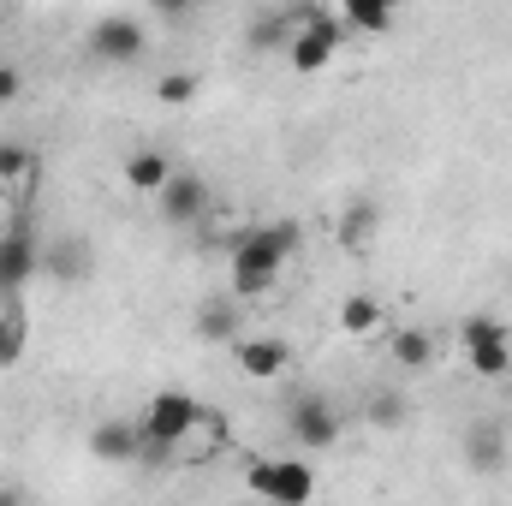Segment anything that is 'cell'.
<instances>
[{
  "mask_svg": "<svg viewBox=\"0 0 512 506\" xmlns=\"http://www.w3.org/2000/svg\"><path fill=\"white\" fill-rule=\"evenodd\" d=\"M149 12H155L161 24H179V18H191V12H197V0H149Z\"/></svg>",
  "mask_w": 512,
  "mask_h": 506,
  "instance_id": "26",
  "label": "cell"
},
{
  "mask_svg": "<svg viewBox=\"0 0 512 506\" xmlns=\"http://www.w3.org/2000/svg\"><path fill=\"white\" fill-rule=\"evenodd\" d=\"M18 96H24V78H18V66H6V60H0V108H12Z\"/></svg>",
  "mask_w": 512,
  "mask_h": 506,
  "instance_id": "27",
  "label": "cell"
},
{
  "mask_svg": "<svg viewBox=\"0 0 512 506\" xmlns=\"http://www.w3.org/2000/svg\"><path fill=\"white\" fill-rule=\"evenodd\" d=\"M286 435L304 447V453H328L340 441V411L322 399V393H304L286 405Z\"/></svg>",
  "mask_w": 512,
  "mask_h": 506,
  "instance_id": "8",
  "label": "cell"
},
{
  "mask_svg": "<svg viewBox=\"0 0 512 506\" xmlns=\"http://www.w3.org/2000/svg\"><path fill=\"white\" fill-rule=\"evenodd\" d=\"M84 48H90V60H102V66H137V60L149 54V30H143L137 18H126V12H114V18H96V24H90Z\"/></svg>",
  "mask_w": 512,
  "mask_h": 506,
  "instance_id": "6",
  "label": "cell"
},
{
  "mask_svg": "<svg viewBox=\"0 0 512 506\" xmlns=\"http://www.w3.org/2000/svg\"><path fill=\"white\" fill-rule=\"evenodd\" d=\"M90 459L137 465V459H143V423H96V429H90Z\"/></svg>",
  "mask_w": 512,
  "mask_h": 506,
  "instance_id": "11",
  "label": "cell"
},
{
  "mask_svg": "<svg viewBox=\"0 0 512 506\" xmlns=\"http://www.w3.org/2000/svg\"><path fill=\"white\" fill-rule=\"evenodd\" d=\"M304 251V221H268L245 233L233 245V262H227V280H233V298L251 304V298H268L286 274V262Z\"/></svg>",
  "mask_w": 512,
  "mask_h": 506,
  "instance_id": "1",
  "label": "cell"
},
{
  "mask_svg": "<svg viewBox=\"0 0 512 506\" xmlns=\"http://www.w3.org/2000/svg\"><path fill=\"white\" fill-rule=\"evenodd\" d=\"M42 274V245L30 227H6L0 233V298H18L30 280Z\"/></svg>",
  "mask_w": 512,
  "mask_h": 506,
  "instance_id": "9",
  "label": "cell"
},
{
  "mask_svg": "<svg viewBox=\"0 0 512 506\" xmlns=\"http://www.w3.org/2000/svg\"><path fill=\"white\" fill-rule=\"evenodd\" d=\"M459 346H465V370H471L477 381L512 376V334L495 322V316H465Z\"/></svg>",
  "mask_w": 512,
  "mask_h": 506,
  "instance_id": "5",
  "label": "cell"
},
{
  "mask_svg": "<svg viewBox=\"0 0 512 506\" xmlns=\"http://www.w3.org/2000/svg\"><path fill=\"white\" fill-rule=\"evenodd\" d=\"M42 274L78 280V274H84V245H54V251H42Z\"/></svg>",
  "mask_w": 512,
  "mask_h": 506,
  "instance_id": "23",
  "label": "cell"
},
{
  "mask_svg": "<svg viewBox=\"0 0 512 506\" xmlns=\"http://www.w3.org/2000/svg\"><path fill=\"white\" fill-rule=\"evenodd\" d=\"M233 364H239V376H251V381H280L292 370V346L280 334H239L233 340Z\"/></svg>",
  "mask_w": 512,
  "mask_h": 506,
  "instance_id": "10",
  "label": "cell"
},
{
  "mask_svg": "<svg viewBox=\"0 0 512 506\" xmlns=\"http://www.w3.org/2000/svg\"><path fill=\"white\" fill-rule=\"evenodd\" d=\"M24 352H30V316H24L18 298H6V310H0V370H18Z\"/></svg>",
  "mask_w": 512,
  "mask_h": 506,
  "instance_id": "16",
  "label": "cell"
},
{
  "mask_svg": "<svg viewBox=\"0 0 512 506\" xmlns=\"http://www.w3.org/2000/svg\"><path fill=\"white\" fill-rule=\"evenodd\" d=\"M191 441H203V447L215 453V447L227 441V417H221V411H209V405H197V423H191Z\"/></svg>",
  "mask_w": 512,
  "mask_h": 506,
  "instance_id": "25",
  "label": "cell"
},
{
  "mask_svg": "<svg viewBox=\"0 0 512 506\" xmlns=\"http://www.w3.org/2000/svg\"><path fill=\"white\" fill-rule=\"evenodd\" d=\"M30 173H36V155L6 137V143H0V185H18V179H30Z\"/></svg>",
  "mask_w": 512,
  "mask_h": 506,
  "instance_id": "22",
  "label": "cell"
},
{
  "mask_svg": "<svg viewBox=\"0 0 512 506\" xmlns=\"http://www.w3.org/2000/svg\"><path fill=\"white\" fill-rule=\"evenodd\" d=\"M155 215H161V227H197V221H209V179L173 167L167 185L155 191Z\"/></svg>",
  "mask_w": 512,
  "mask_h": 506,
  "instance_id": "7",
  "label": "cell"
},
{
  "mask_svg": "<svg viewBox=\"0 0 512 506\" xmlns=\"http://www.w3.org/2000/svg\"><path fill=\"white\" fill-rule=\"evenodd\" d=\"M334 239H340L346 251H364V245L376 239V203H370V197L346 203V209H340V221H334Z\"/></svg>",
  "mask_w": 512,
  "mask_h": 506,
  "instance_id": "18",
  "label": "cell"
},
{
  "mask_svg": "<svg viewBox=\"0 0 512 506\" xmlns=\"http://www.w3.org/2000/svg\"><path fill=\"white\" fill-rule=\"evenodd\" d=\"M197 405L203 399H191L185 387H161V393H149V405H143V441H155V447H167V453H179L185 441H191V423H197Z\"/></svg>",
  "mask_w": 512,
  "mask_h": 506,
  "instance_id": "3",
  "label": "cell"
},
{
  "mask_svg": "<svg viewBox=\"0 0 512 506\" xmlns=\"http://www.w3.org/2000/svg\"><path fill=\"white\" fill-rule=\"evenodd\" d=\"M387 358H393L405 376H423V370L435 364V334H429V328H393Z\"/></svg>",
  "mask_w": 512,
  "mask_h": 506,
  "instance_id": "14",
  "label": "cell"
},
{
  "mask_svg": "<svg viewBox=\"0 0 512 506\" xmlns=\"http://www.w3.org/2000/svg\"><path fill=\"white\" fill-rule=\"evenodd\" d=\"M292 30H298V12H268L262 24H251V42L256 48H280V42H292Z\"/></svg>",
  "mask_w": 512,
  "mask_h": 506,
  "instance_id": "21",
  "label": "cell"
},
{
  "mask_svg": "<svg viewBox=\"0 0 512 506\" xmlns=\"http://www.w3.org/2000/svg\"><path fill=\"white\" fill-rule=\"evenodd\" d=\"M382 322H387L382 298H370V292H346V298H340V334H352V340H370Z\"/></svg>",
  "mask_w": 512,
  "mask_h": 506,
  "instance_id": "17",
  "label": "cell"
},
{
  "mask_svg": "<svg viewBox=\"0 0 512 506\" xmlns=\"http://www.w3.org/2000/svg\"><path fill=\"white\" fill-rule=\"evenodd\" d=\"M167 173H173L167 149H131L126 161H120V179H126V191H137V197H155L167 185Z\"/></svg>",
  "mask_w": 512,
  "mask_h": 506,
  "instance_id": "13",
  "label": "cell"
},
{
  "mask_svg": "<svg viewBox=\"0 0 512 506\" xmlns=\"http://www.w3.org/2000/svg\"><path fill=\"white\" fill-rule=\"evenodd\" d=\"M465 465H471V471H501V465H507V435H501L495 417H477V423L465 429Z\"/></svg>",
  "mask_w": 512,
  "mask_h": 506,
  "instance_id": "12",
  "label": "cell"
},
{
  "mask_svg": "<svg viewBox=\"0 0 512 506\" xmlns=\"http://www.w3.org/2000/svg\"><path fill=\"white\" fill-rule=\"evenodd\" d=\"M340 42H346V24H340V18H328V12H298V30H292V42H286V60H292V72L316 78V72H328V66L340 60Z\"/></svg>",
  "mask_w": 512,
  "mask_h": 506,
  "instance_id": "2",
  "label": "cell"
},
{
  "mask_svg": "<svg viewBox=\"0 0 512 506\" xmlns=\"http://www.w3.org/2000/svg\"><path fill=\"white\" fill-rule=\"evenodd\" d=\"M197 334L203 340H239V298H209L197 310Z\"/></svg>",
  "mask_w": 512,
  "mask_h": 506,
  "instance_id": "19",
  "label": "cell"
},
{
  "mask_svg": "<svg viewBox=\"0 0 512 506\" xmlns=\"http://www.w3.org/2000/svg\"><path fill=\"white\" fill-rule=\"evenodd\" d=\"M376 429H399L405 423V399L393 393V387H382V393H370V411H364Z\"/></svg>",
  "mask_w": 512,
  "mask_h": 506,
  "instance_id": "24",
  "label": "cell"
},
{
  "mask_svg": "<svg viewBox=\"0 0 512 506\" xmlns=\"http://www.w3.org/2000/svg\"><path fill=\"white\" fill-rule=\"evenodd\" d=\"M197 90H203V84H197V72H185V66L167 72V78H155V102H161V108H185V102H197Z\"/></svg>",
  "mask_w": 512,
  "mask_h": 506,
  "instance_id": "20",
  "label": "cell"
},
{
  "mask_svg": "<svg viewBox=\"0 0 512 506\" xmlns=\"http://www.w3.org/2000/svg\"><path fill=\"white\" fill-rule=\"evenodd\" d=\"M245 489L274 506H304L316 495V471H310V459H256V465H245Z\"/></svg>",
  "mask_w": 512,
  "mask_h": 506,
  "instance_id": "4",
  "label": "cell"
},
{
  "mask_svg": "<svg viewBox=\"0 0 512 506\" xmlns=\"http://www.w3.org/2000/svg\"><path fill=\"white\" fill-rule=\"evenodd\" d=\"M334 6H340V24L358 30V36H382L399 18V0H334Z\"/></svg>",
  "mask_w": 512,
  "mask_h": 506,
  "instance_id": "15",
  "label": "cell"
}]
</instances>
